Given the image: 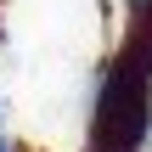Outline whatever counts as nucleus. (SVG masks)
Listing matches in <instances>:
<instances>
[{
    "label": "nucleus",
    "mask_w": 152,
    "mask_h": 152,
    "mask_svg": "<svg viewBox=\"0 0 152 152\" xmlns=\"http://www.w3.org/2000/svg\"><path fill=\"white\" fill-rule=\"evenodd\" d=\"M0 152H17V147H11V141H6V130H0Z\"/></svg>",
    "instance_id": "3"
},
{
    "label": "nucleus",
    "mask_w": 152,
    "mask_h": 152,
    "mask_svg": "<svg viewBox=\"0 0 152 152\" xmlns=\"http://www.w3.org/2000/svg\"><path fill=\"white\" fill-rule=\"evenodd\" d=\"M152 141V6H130L90 85L85 152H147Z\"/></svg>",
    "instance_id": "1"
},
{
    "label": "nucleus",
    "mask_w": 152,
    "mask_h": 152,
    "mask_svg": "<svg viewBox=\"0 0 152 152\" xmlns=\"http://www.w3.org/2000/svg\"><path fill=\"white\" fill-rule=\"evenodd\" d=\"M130 6H152V0H118V11H130Z\"/></svg>",
    "instance_id": "2"
}]
</instances>
